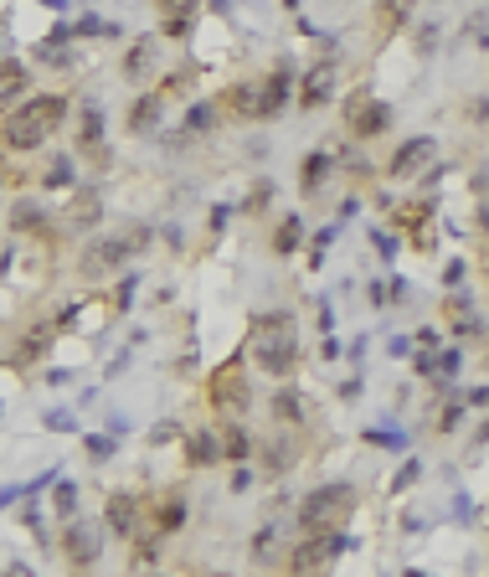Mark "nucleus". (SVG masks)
<instances>
[{"label": "nucleus", "mask_w": 489, "mask_h": 577, "mask_svg": "<svg viewBox=\"0 0 489 577\" xmlns=\"http://www.w3.org/2000/svg\"><path fill=\"white\" fill-rule=\"evenodd\" d=\"M366 299H371L376 309H382V305H391V284H382V279H376V284H366Z\"/></svg>", "instance_id": "47"}, {"label": "nucleus", "mask_w": 489, "mask_h": 577, "mask_svg": "<svg viewBox=\"0 0 489 577\" xmlns=\"http://www.w3.org/2000/svg\"><path fill=\"white\" fill-rule=\"evenodd\" d=\"M0 41H5V31H0ZM0 57H11V52H5V47H0Z\"/></svg>", "instance_id": "61"}, {"label": "nucleus", "mask_w": 489, "mask_h": 577, "mask_svg": "<svg viewBox=\"0 0 489 577\" xmlns=\"http://www.w3.org/2000/svg\"><path fill=\"white\" fill-rule=\"evenodd\" d=\"M181 526H185V500L176 490L155 495V500H150V531L155 536H181Z\"/></svg>", "instance_id": "23"}, {"label": "nucleus", "mask_w": 489, "mask_h": 577, "mask_svg": "<svg viewBox=\"0 0 489 577\" xmlns=\"http://www.w3.org/2000/svg\"><path fill=\"white\" fill-rule=\"evenodd\" d=\"M428 165H438V140H433V134H412V140H402L391 150L387 181H423Z\"/></svg>", "instance_id": "14"}, {"label": "nucleus", "mask_w": 489, "mask_h": 577, "mask_svg": "<svg viewBox=\"0 0 489 577\" xmlns=\"http://www.w3.org/2000/svg\"><path fill=\"white\" fill-rule=\"evenodd\" d=\"M41 5H52V11H62V5H67V0H41Z\"/></svg>", "instance_id": "57"}, {"label": "nucleus", "mask_w": 489, "mask_h": 577, "mask_svg": "<svg viewBox=\"0 0 489 577\" xmlns=\"http://www.w3.org/2000/svg\"><path fill=\"white\" fill-rule=\"evenodd\" d=\"M402 577H428V573H417V567H408V573H402Z\"/></svg>", "instance_id": "59"}, {"label": "nucleus", "mask_w": 489, "mask_h": 577, "mask_svg": "<svg viewBox=\"0 0 489 577\" xmlns=\"http://www.w3.org/2000/svg\"><path fill=\"white\" fill-rule=\"evenodd\" d=\"M247 485H253V469L247 464H232V495H243Z\"/></svg>", "instance_id": "49"}, {"label": "nucleus", "mask_w": 489, "mask_h": 577, "mask_svg": "<svg viewBox=\"0 0 489 577\" xmlns=\"http://www.w3.org/2000/svg\"><path fill=\"white\" fill-rule=\"evenodd\" d=\"M73 155L108 170V114H103L99 99H82L78 114H73Z\"/></svg>", "instance_id": "7"}, {"label": "nucleus", "mask_w": 489, "mask_h": 577, "mask_svg": "<svg viewBox=\"0 0 489 577\" xmlns=\"http://www.w3.org/2000/svg\"><path fill=\"white\" fill-rule=\"evenodd\" d=\"M335 99V62H314V67H309V73H299V108H305V114H314V108H320V103H330Z\"/></svg>", "instance_id": "19"}, {"label": "nucleus", "mask_w": 489, "mask_h": 577, "mask_svg": "<svg viewBox=\"0 0 489 577\" xmlns=\"http://www.w3.org/2000/svg\"><path fill=\"white\" fill-rule=\"evenodd\" d=\"M73 185H82L78 181V155H52L47 160V170H41V191H73Z\"/></svg>", "instance_id": "29"}, {"label": "nucleus", "mask_w": 489, "mask_h": 577, "mask_svg": "<svg viewBox=\"0 0 489 577\" xmlns=\"http://www.w3.org/2000/svg\"><path fill=\"white\" fill-rule=\"evenodd\" d=\"M247 361L273 382H294V371H299V320H294V309H268V314L253 320Z\"/></svg>", "instance_id": "1"}, {"label": "nucleus", "mask_w": 489, "mask_h": 577, "mask_svg": "<svg viewBox=\"0 0 489 577\" xmlns=\"http://www.w3.org/2000/svg\"><path fill=\"white\" fill-rule=\"evenodd\" d=\"M206 402H211L217 418H243V412L253 408V382H247L243 356H232L227 366L211 371V382H206Z\"/></svg>", "instance_id": "6"}, {"label": "nucleus", "mask_w": 489, "mask_h": 577, "mask_svg": "<svg viewBox=\"0 0 489 577\" xmlns=\"http://www.w3.org/2000/svg\"><path fill=\"white\" fill-rule=\"evenodd\" d=\"M82 453H88V459H93V464H108V459H114V453H119V433H88V438H82Z\"/></svg>", "instance_id": "35"}, {"label": "nucleus", "mask_w": 489, "mask_h": 577, "mask_svg": "<svg viewBox=\"0 0 489 577\" xmlns=\"http://www.w3.org/2000/svg\"><path fill=\"white\" fill-rule=\"evenodd\" d=\"M469 408H489V387H479V392H469Z\"/></svg>", "instance_id": "55"}, {"label": "nucleus", "mask_w": 489, "mask_h": 577, "mask_svg": "<svg viewBox=\"0 0 489 577\" xmlns=\"http://www.w3.org/2000/svg\"><path fill=\"white\" fill-rule=\"evenodd\" d=\"M160 31H165V37H185V31H191V21H165Z\"/></svg>", "instance_id": "53"}, {"label": "nucleus", "mask_w": 489, "mask_h": 577, "mask_svg": "<svg viewBox=\"0 0 489 577\" xmlns=\"http://www.w3.org/2000/svg\"><path fill=\"white\" fill-rule=\"evenodd\" d=\"M284 526H279V521H263V526H258V531H253V541H247V556H253V567H258V573H273V567H279V562H284Z\"/></svg>", "instance_id": "21"}, {"label": "nucleus", "mask_w": 489, "mask_h": 577, "mask_svg": "<svg viewBox=\"0 0 489 577\" xmlns=\"http://www.w3.org/2000/svg\"><path fill=\"white\" fill-rule=\"evenodd\" d=\"M227 217H232V206H227V202H217V206H211V232H222V227H227Z\"/></svg>", "instance_id": "51"}, {"label": "nucleus", "mask_w": 489, "mask_h": 577, "mask_svg": "<svg viewBox=\"0 0 489 577\" xmlns=\"http://www.w3.org/2000/svg\"><path fill=\"white\" fill-rule=\"evenodd\" d=\"M217 119H222L217 103H191V108H185V140H206V134L217 129Z\"/></svg>", "instance_id": "32"}, {"label": "nucleus", "mask_w": 489, "mask_h": 577, "mask_svg": "<svg viewBox=\"0 0 489 577\" xmlns=\"http://www.w3.org/2000/svg\"><path fill=\"white\" fill-rule=\"evenodd\" d=\"M93 37L119 41V21H103V16H78L73 21V41H93Z\"/></svg>", "instance_id": "33"}, {"label": "nucleus", "mask_w": 489, "mask_h": 577, "mask_svg": "<svg viewBox=\"0 0 489 577\" xmlns=\"http://www.w3.org/2000/svg\"><path fill=\"white\" fill-rule=\"evenodd\" d=\"M41 428L47 433H78V412H67V408H52L47 418H41Z\"/></svg>", "instance_id": "41"}, {"label": "nucleus", "mask_w": 489, "mask_h": 577, "mask_svg": "<svg viewBox=\"0 0 489 577\" xmlns=\"http://www.w3.org/2000/svg\"><path fill=\"white\" fill-rule=\"evenodd\" d=\"M134 288H140V279L134 273H119L114 288H108V314H129L134 309Z\"/></svg>", "instance_id": "34"}, {"label": "nucleus", "mask_w": 489, "mask_h": 577, "mask_svg": "<svg viewBox=\"0 0 489 577\" xmlns=\"http://www.w3.org/2000/svg\"><path fill=\"white\" fill-rule=\"evenodd\" d=\"M181 453L191 469H217V464H227L222 453V428H196L181 438Z\"/></svg>", "instance_id": "18"}, {"label": "nucleus", "mask_w": 489, "mask_h": 577, "mask_svg": "<svg viewBox=\"0 0 489 577\" xmlns=\"http://www.w3.org/2000/svg\"><path fill=\"white\" fill-rule=\"evenodd\" d=\"M165 119V93L160 88H140V99L129 103V134H150Z\"/></svg>", "instance_id": "25"}, {"label": "nucleus", "mask_w": 489, "mask_h": 577, "mask_svg": "<svg viewBox=\"0 0 489 577\" xmlns=\"http://www.w3.org/2000/svg\"><path fill=\"white\" fill-rule=\"evenodd\" d=\"M11 500H21V490H0V511H5Z\"/></svg>", "instance_id": "56"}, {"label": "nucleus", "mask_w": 489, "mask_h": 577, "mask_svg": "<svg viewBox=\"0 0 489 577\" xmlns=\"http://www.w3.org/2000/svg\"><path fill=\"white\" fill-rule=\"evenodd\" d=\"M268 202H273V181H258L253 191H247L243 211H247V217H263V211H268Z\"/></svg>", "instance_id": "40"}, {"label": "nucleus", "mask_w": 489, "mask_h": 577, "mask_svg": "<svg viewBox=\"0 0 489 577\" xmlns=\"http://www.w3.org/2000/svg\"><path fill=\"white\" fill-rule=\"evenodd\" d=\"M412 479H417V459H408V469H397V479H391V490L402 495V490L412 485Z\"/></svg>", "instance_id": "48"}, {"label": "nucleus", "mask_w": 489, "mask_h": 577, "mask_svg": "<svg viewBox=\"0 0 489 577\" xmlns=\"http://www.w3.org/2000/svg\"><path fill=\"white\" fill-rule=\"evenodd\" d=\"M57 222L67 237H88V232H99L103 227V185L82 181L67 191V202L57 206Z\"/></svg>", "instance_id": "10"}, {"label": "nucleus", "mask_w": 489, "mask_h": 577, "mask_svg": "<svg viewBox=\"0 0 489 577\" xmlns=\"http://www.w3.org/2000/svg\"><path fill=\"white\" fill-rule=\"evenodd\" d=\"M52 340H57V325H31L16 335V361L26 366V361H47V350H52Z\"/></svg>", "instance_id": "28"}, {"label": "nucleus", "mask_w": 489, "mask_h": 577, "mask_svg": "<svg viewBox=\"0 0 489 577\" xmlns=\"http://www.w3.org/2000/svg\"><path fill=\"white\" fill-rule=\"evenodd\" d=\"M258 459H263L268 474H288L305 453H299V428H279L268 444H258Z\"/></svg>", "instance_id": "20"}, {"label": "nucleus", "mask_w": 489, "mask_h": 577, "mask_svg": "<svg viewBox=\"0 0 489 577\" xmlns=\"http://www.w3.org/2000/svg\"><path fill=\"white\" fill-rule=\"evenodd\" d=\"M103 526L119 536V541L144 536V531H150V495H140V490H108V500H103Z\"/></svg>", "instance_id": "9"}, {"label": "nucleus", "mask_w": 489, "mask_h": 577, "mask_svg": "<svg viewBox=\"0 0 489 577\" xmlns=\"http://www.w3.org/2000/svg\"><path fill=\"white\" fill-rule=\"evenodd\" d=\"M438 356H443V346H438V350H417V356H412V371H417L423 382H438Z\"/></svg>", "instance_id": "43"}, {"label": "nucleus", "mask_w": 489, "mask_h": 577, "mask_svg": "<svg viewBox=\"0 0 489 577\" xmlns=\"http://www.w3.org/2000/svg\"><path fill=\"white\" fill-rule=\"evenodd\" d=\"M129 547H134V562H140V567H150V573H155V562H160V552H165V536L144 531V536H134V541H129Z\"/></svg>", "instance_id": "36"}, {"label": "nucleus", "mask_w": 489, "mask_h": 577, "mask_svg": "<svg viewBox=\"0 0 489 577\" xmlns=\"http://www.w3.org/2000/svg\"><path fill=\"white\" fill-rule=\"evenodd\" d=\"M47 134H52V129L31 114V103L26 99L0 119V150H5V155H37L41 144H47Z\"/></svg>", "instance_id": "12"}, {"label": "nucleus", "mask_w": 489, "mask_h": 577, "mask_svg": "<svg viewBox=\"0 0 489 577\" xmlns=\"http://www.w3.org/2000/svg\"><path fill=\"white\" fill-rule=\"evenodd\" d=\"M350 511H356V485L330 479V485H314V490L299 495V505H294V526H299V536L335 531V526H346V521H350Z\"/></svg>", "instance_id": "3"}, {"label": "nucleus", "mask_w": 489, "mask_h": 577, "mask_svg": "<svg viewBox=\"0 0 489 577\" xmlns=\"http://www.w3.org/2000/svg\"><path fill=\"white\" fill-rule=\"evenodd\" d=\"M464 408H469V402H449V408H433V412H438V418H433V428H438V433H453L459 423H464Z\"/></svg>", "instance_id": "42"}, {"label": "nucleus", "mask_w": 489, "mask_h": 577, "mask_svg": "<svg viewBox=\"0 0 489 577\" xmlns=\"http://www.w3.org/2000/svg\"><path fill=\"white\" fill-rule=\"evenodd\" d=\"M31 82V62L26 57H0V103H16Z\"/></svg>", "instance_id": "30"}, {"label": "nucleus", "mask_w": 489, "mask_h": 577, "mask_svg": "<svg viewBox=\"0 0 489 577\" xmlns=\"http://www.w3.org/2000/svg\"><path fill=\"white\" fill-rule=\"evenodd\" d=\"M0 577H37V573H31L26 562H11V567H5V573H0Z\"/></svg>", "instance_id": "54"}, {"label": "nucleus", "mask_w": 489, "mask_h": 577, "mask_svg": "<svg viewBox=\"0 0 489 577\" xmlns=\"http://www.w3.org/2000/svg\"><path fill=\"white\" fill-rule=\"evenodd\" d=\"M5 222H11V232H16V237H31V243H57V237H62L57 211L41 202V196H16Z\"/></svg>", "instance_id": "13"}, {"label": "nucleus", "mask_w": 489, "mask_h": 577, "mask_svg": "<svg viewBox=\"0 0 489 577\" xmlns=\"http://www.w3.org/2000/svg\"><path fill=\"white\" fill-rule=\"evenodd\" d=\"M417 346H423V350H438V346H443V330H438V325H423V330H417Z\"/></svg>", "instance_id": "45"}, {"label": "nucleus", "mask_w": 489, "mask_h": 577, "mask_svg": "<svg viewBox=\"0 0 489 577\" xmlns=\"http://www.w3.org/2000/svg\"><path fill=\"white\" fill-rule=\"evenodd\" d=\"M335 165L346 170L350 181H361V185H366L371 176H376V170H371V160H366V155H361V150H340V160H335Z\"/></svg>", "instance_id": "38"}, {"label": "nucleus", "mask_w": 489, "mask_h": 577, "mask_svg": "<svg viewBox=\"0 0 489 577\" xmlns=\"http://www.w3.org/2000/svg\"><path fill=\"white\" fill-rule=\"evenodd\" d=\"M217 428H222V453H227V464H253V459H258V438L243 428V418H222Z\"/></svg>", "instance_id": "24"}, {"label": "nucleus", "mask_w": 489, "mask_h": 577, "mask_svg": "<svg viewBox=\"0 0 489 577\" xmlns=\"http://www.w3.org/2000/svg\"><path fill=\"white\" fill-rule=\"evenodd\" d=\"M0 412H5V402H0Z\"/></svg>", "instance_id": "63"}, {"label": "nucleus", "mask_w": 489, "mask_h": 577, "mask_svg": "<svg viewBox=\"0 0 489 577\" xmlns=\"http://www.w3.org/2000/svg\"><path fill=\"white\" fill-rule=\"evenodd\" d=\"M485 366H489V335H485Z\"/></svg>", "instance_id": "60"}, {"label": "nucleus", "mask_w": 489, "mask_h": 577, "mask_svg": "<svg viewBox=\"0 0 489 577\" xmlns=\"http://www.w3.org/2000/svg\"><path fill=\"white\" fill-rule=\"evenodd\" d=\"M335 170H340V165H335V155H330V150H309L305 160H299V196H305V202H314V196L335 181Z\"/></svg>", "instance_id": "22"}, {"label": "nucleus", "mask_w": 489, "mask_h": 577, "mask_svg": "<svg viewBox=\"0 0 489 577\" xmlns=\"http://www.w3.org/2000/svg\"><path fill=\"white\" fill-rule=\"evenodd\" d=\"M443 330L459 335V340H474V335H489L485 314H479V299L469 288H443Z\"/></svg>", "instance_id": "15"}, {"label": "nucleus", "mask_w": 489, "mask_h": 577, "mask_svg": "<svg viewBox=\"0 0 489 577\" xmlns=\"http://www.w3.org/2000/svg\"><path fill=\"white\" fill-rule=\"evenodd\" d=\"M150 577H191V573H150Z\"/></svg>", "instance_id": "58"}, {"label": "nucleus", "mask_w": 489, "mask_h": 577, "mask_svg": "<svg viewBox=\"0 0 489 577\" xmlns=\"http://www.w3.org/2000/svg\"><path fill=\"white\" fill-rule=\"evenodd\" d=\"M412 21V0H376V31L382 37H397Z\"/></svg>", "instance_id": "31"}, {"label": "nucleus", "mask_w": 489, "mask_h": 577, "mask_svg": "<svg viewBox=\"0 0 489 577\" xmlns=\"http://www.w3.org/2000/svg\"><path fill=\"white\" fill-rule=\"evenodd\" d=\"M160 21H191L196 16V0H150Z\"/></svg>", "instance_id": "39"}, {"label": "nucleus", "mask_w": 489, "mask_h": 577, "mask_svg": "<svg viewBox=\"0 0 489 577\" xmlns=\"http://www.w3.org/2000/svg\"><path fill=\"white\" fill-rule=\"evenodd\" d=\"M26 103H31V114H37L52 134H57V129H67V119H73V99H67V93H31Z\"/></svg>", "instance_id": "27"}, {"label": "nucleus", "mask_w": 489, "mask_h": 577, "mask_svg": "<svg viewBox=\"0 0 489 577\" xmlns=\"http://www.w3.org/2000/svg\"><path fill=\"white\" fill-rule=\"evenodd\" d=\"M438 376H459V346H449L438 356Z\"/></svg>", "instance_id": "46"}, {"label": "nucleus", "mask_w": 489, "mask_h": 577, "mask_svg": "<svg viewBox=\"0 0 489 577\" xmlns=\"http://www.w3.org/2000/svg\"><path fill=\"white\" fill-rule=\"evenodd\" d=\"M340 397H346V402H356V397H361V376H346V382H340Z\"/></svg>", "instance_id": "52"}, {"label": "nucleus", "mask_w": 489, "mask_h": 577, "mask_svg": "<svg viewBox=\"0 0 489 577\" xmlns=\"http://www.w3.org/2000/svg\"><path fill=\"white\" fill-rule=\"evenodd\" d=\"M57 547H62V562H67L73 573H88V567L103 556V526H99V521H82V515H73V521H62Z\"/></svg>", "instance_id": "11"}, {"label": "nucleus", "mask_w": 489, "mask_h": 577, "mask_svg": "<svg viewBox=\"0 0 489 577\" xmlns=\"http://www.w3.org/2000/svg\"><path fill=\"white\" fill-rule=\"evenodd\" d=\"M0 191H5V176H0Z\"/></svg>", "instance_id": "62"}, {"label": "nucleus", "mask_w": 489, "mask_h": 577, "mask_svg": "<svg viewBox=\"0 0 489 577\" xmlns=\"http://www.w3.org/2000/svg\"><path fill=\"white\" fill-rule=\"evenodd\" d=\"M464 273H469V268H464V258H453V263L443 268V288H459V284H464Z\"/></svg>", "instance_id": "44"}, {"label": "nucleus", "mask_w": 489, "mask_h": 577, "mask_svg": "<svg viewBox=\"0 0 489 577\" xmlns=\"http://www.w3.org/2000/svg\"><path fill=\"white\" fill-rule=\"evenodd\" d=\"M268 418H273V428H305L309 423V397L294 392L288 382H279L273 397H268Z\"/></svg>", "instance_id": "17"}, {"label": "nucleus", "mask_w": 489, "mask_h": 577, "mask_svg": "<svg viewBox=\"0 0 489 577\" xmlns=\"http://www.w3.org/2000/svg\"><path fill=\"white\" fill-rule=\"evenodd\" d=\"M350 547V531L335 526V531H309L299 536L294 547L284 552V577H325L335 567V556Z\"/></svg>", "instance_id": "4"}, {"label": "nucleus", "mask_w": 489, "mask_h": 577, "mask_svg": "<svg viewBox=\"0 0 489 577\" xmlns=\"http://www.w3.org/2000/svg\"><path fill=\"white\" fill-rule=\"evenodd\" d=\"M391 124H397V108L387 99H376L371 88H356L346 103H340V129H346L350 140H382Z\"/></svg>", "instance_id": "5"}, {"label": "nucleus", "mask_w": 489, "mask_h": 577, "mask_svg": "<svg viewBox=\"0 0 489 577\" xmlns=\"http://www.w3.org/2000/svg\"><path fill=\"white\" fill-rule=\"evenodd\" d=\"M155 243V227H124V232H114V237H99V243L78 247V279L82 284H114V273H119L134 253H144V247Z\"/></svg>", "instance_id": "2"}, {"label": "nucleus", "mask_w": 489, "mask_h": 577, "mask_svg": "<svg viewBox=\"0 0 489 577\" xmlns=\"http://www.w3.org/2000/svg\"><path fill=\"white\" fill-rule=\"evenodd\" d=\"M217 108H222L227 119H237V124H263V119H273V103H268V73L237 78V82H232V88L222 93V99H217Z\"/></svg>", "instance_id": "8"}, {"label": "nucleus", "mask_w": 489, "mask_h": 577, "mask_svg": "<svg viewBox=\"0 0 489 577\" xmlns=\"http://www.w3.org/2000/svg\"><path fill=\"white\" fill-rule=\"evenodd\" d=\"M52 511H57V521H73L78 515V485L73 479H57L52 485Z\"/></svg>", "instance_id": "37"}, {"label": "nucleus", "mask_w": 489, "mask_h": 577, "mask_svg": "<svg viewBox=\"0 0 489 577\" xmlns=\"http://www.w3.org/2000/svg\"><path fill=\"white\" fill-rule=\"evenodd\" d=\"M299 247H305V217H299V211H284V217L273 222L268 253H273V258H288V253H299Z\"/></svg>", "instance_id": "26"}, {"label": "nucleus", "mask_w": 489, "mask_h": 577, "mask_svg": "<svg viewBox=\"0 0 489 577\" xmlns=\"http://www.w3.org/2000/svg\"><path fill=\"white\" fill-rule=\"evenodd\" d=\"M397 237H391V232H376V253H382V258H397Z\"/></svg>", "instance_id": "50"}, {"label": "nucleus", "mask_w": 489, "mask_h": 577, "mask_svg": "<svg viewBox=\"0 0 489 577\" xmlns=\"http://www.w3.org/2000/svg\"><path fill=\"white\" fill-rule=\"evenodd\" d=\"M155 67H160V37H155V31H150V37H134L129 52L119 57L124 82H134V88H150V82H155Z\"/></svg>", "instance_id": "16"}]
</instances>
